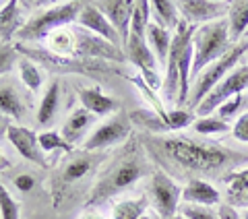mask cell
<instances>
[{"label": "cell", "mask_w": 248, "mask_h": 219, "mask_svg": "<svg viewBox=\"0 0 248 219\" xmlns=\"http://www.w3.org/2000/svg\"><path fill=\"white\" fill-rule=\"evenodd\" d=\"M141 143L155 159L168 166L182 168L195 174H213V172L232 168L242 161L244 155L221 147L217 141H192L182 137H143Z\"/></svg>", "instance_id": "1"}, {"label": "cell", "mask_w": 248, "mask_h": 219, "mask_svg": "<svg viewBox=\"0 0 248 219\" xmlns=\"http://www.w3.org/2000/svg\"><path fill=\"white\" fill-rule=\"evenodd\" d=\"M145 172H147V159L143 153V143H141V139H135V141H130L126 149L116 157V161L108 168V172L91 188L89 199L85 203V209L104 205L108 199H112L118 192L130 188L137 180H141L145 176Z\"/></svg>", "instance_id": "2"}, {"label": "cell", "mask_w": 248, "mask_h": 219, "mask_svg": "<svg viewBox=\"0 0 248 219\" xmlns=\"http://www.w3.org/2000/svg\"><path fill=\"white\" fill-rule=\"evenodd\" d=\"M192 48H195V58H192L190 79H195L209 64L223 58L234 48L230 40L228 21L219 19L213 23H205V25H197V31L192 35Z\"/></svg>", "instance_id": "3"}, {"label": "cell", "mask_w": 248, "mask_h": 219, "mask_svg": "<svg viewBox=\"0 0 248 219\" xmlns=\"http://www.w3.org/2000/svg\"><path fill=\"white\" fill-rule=\"evenodd\" d=\"M83 9V2H62L56 6H50L48 11L42 15H35L33 19H29L25 25L17 31L19 42H42L48 40V35L54 33L56 29H62L71 25L79 19V13Z\"/></svg>", "instance_id": "4"}, {"label": "cell", "mask_w": 248, "mask_h": 219, "mask_svg": "<svg viewBox=\"0 0 248 219\" xmlns=\"http://www.w3.org/2000/svg\"><path fill=\"white\" fill-rule=\"evenodd\" d=\"M19 54H23L27 60H37L42 66L54 73H79V75H93V73H112V75H120L118 68H114L110 62L106 60H81V58H73V56H58L52 54L50 50H40V48H27L23 44L15 46Z\"/></svg>", "instance_id": "5"}, {"label": "cell", "mask_w": 248, "mask_h": 219, "mask_svg": "<svg viewBox=\"0 0 248 219\" xmlns=\"http://www.w3.org/2000/svg\"><path fill=\"white\" fill-rule=\"evenodd\" d=\"M248 52V40L246 42H240V44H236L234 48H232L226 56L223 58H219V60H215L213 64H209L203 73H201L199 77H197V83H195V87H192V95L188 97V110L190 108H197L201 101H203L209 93H211L217 85H219L226 77L234 70L236 66H238V62L244 58V54Z\"/></svg>", "instance_id": "6"}, {"label": "cell", "mask_w": 248, "mask_h": 219, "mask_svg": "<svg viewBox=\"0 0 248 219\" xmlns=\"http://www.w3.org/2000/svg\"><path fill=\"white\" fill-rule=\"evenodd\" d=\"M197 31V25H188L186 21H180V25L176 27L174 37H172V46H170V54H168V62H166V79H164V97L170 104L178 101V91H180V79H178V62L184 48L192 42V35Z\"/></svg>", "instance_id": "7"}, {"label": "cell", "mask_w": 248, "mask_h": 219, "mask_svg": "<svg viewBox=\"0 0 248 219\" xmlns=\"http://www.w3.org/2000/svg\"><path fill=\"white\" fill-rule=\"evenodd\" d=\"M106 159L104 153H95V151H73L68 153V159L64 161L62 170L56 174L54 180V205L60 203V194L64 192L68 184L81 180L83 176H87L89 172L95 170L97 163H102Z\"/></svg>", "instance_id": "8"}, {"label": "cell", "mask_w": 248, "mask_h": 219, "mask_svg": "<svg viewBox=\"0 0 248 219\" xmlns=\"http://www.w3.org/2000/svg\"><path fill=\"white\" fill-rule=\"evenodd\" d=\"M246 89H248V62L246 64H238L226 79L201 101L197 106V114L201 118H207L211 112L219 110V106H223L228 99H232L234 95H240V93H244Z\"/></svg>", "instance_id": "9"}, {"label": "cell", "mask_w": 248, "mask_h": 219, "mask_svg": "<svg viewBox=\"0 0 248 219\" xmlns=\"http://www.w3.org/2000/svg\"><path fill=\"white\" fill-rule=\"evenodd\" d=\"M151 199L161 219H172L178 215V201L182 199V188L164 170H155L151 176Z\"/></svg>", "instance_id": "10"}, {"label": "cell", "mask_w": 248, "mask_h": 219, "mask_svg": "<svg viewBox=\"0 0 248 219\" xmlns=\"http://www.w3.org/2000/svg\"><path fill=\"white\" fill-rule=\"evenodd\" d=\"M130 130H133L130 114L120 110L108 122H104L102 126H97V130L85 143V151H99V149H106V147L118 145L130 137Z\"/></svg>", "instance_id": "11"}, {"label": "cell", "mask_w": 248, "mask_h": 219, "mask_svg": "<svg viewBox=\"0 0 248 219\" xmlns=\"http://www.w3.org/2000/svg\"><path fill=\"white\" fill-rule=\"evenodd\" d=\"M230 2H217V0H182L178 2V11L182 15V21L188 25H205V23L219 21L228 13Z\"/></svg>", "instance_id": "12"}, {"label": "cell", "mask_w": 248, "mask_h": 219, "mask_svg": "<svg viewBox=\"0 0 248 219\" xmlns=\"http://www.w3.org/2000/svg\"><path fill=\"white\" fill-rule=\"evenodd\" d=\"M77 23L81 25V29L89 31V33L97 35V37H102V40H106V42H110L112 46H116V48H122L118 31L112 27V23L106 19V15L97 9L95 2H83V9L79 13Z\"/></svg>", "instance_id": "13"}, {"label": "cell", "mask_w": 248, "mask_h": 219, "mask_svg": "<svg viewBox=\"0 0 248 219\" xmlns=\"http://www.w3.org/2000/svg\"><path fill=\"white\" fill-rule=\"evenodd\" d=\"M6 137L13 143V147L19 151L21 157L29 159L31 163L40 168H48V161H46V155L40 147V141L33 130H29L25 126H19V124H11L9 130H6Z\"/></svg>", "instance_id": "14"}, {"label": "cell", "mask_w": 248, "mask_h": 219, "mask_svg": "<svg viewBox=\"0 0 248 219\" xmlns=\"http://www.w3.org/2000/svg\"><path fill=\"white\" fill-rule=\"evenodd\" d=\"M95 6L106 15V19L112 23V27L118 31L120 42L126 48L128 33H130V21H133L135 2L133 0H108V2H95Z\"/></svg>", "instance_id": "15"}, {"label": "cell", "mask_w": 248, "mask_h": 219, "mask_svg": "<svg viewBox=\"0 0 248 219\" xmlns=\"http://www.w3.org/2000/svg\"><path fill=\"white\" fill-rule=\"evenodd\" d=\"M182 199L186 205H201V207H213L221 201V194L217 192L213 184L207 180L192 178L188 184L182 188Z\"/></svg>", "instance_id": "16"}, {"label": "cell", "mask_w": 248, "mask_h": 219, "mask_svg": "<svg viewBox=\"0 0 248 219\" xmlns=\"http://www.w3.org/2000/svg\"><path fill=\"white\" fill-rule=\"evenodd\" d=\"M79 99L83 108L91 112L93 116H108L116 112V110H120V104L116 101L114 97L106 95L102 93L97 87H85V89H79Z\"/></svg>", "instance_id": "17"}, {"label": "cell", "mask_w": 248, "mask_h": 219, "mask_svg": "<svg viewBox=\"0 0 248 219\" xmlns=\"http://www.w3.org/2000/svg\"><path fill=\"white\" fill-rule=\"evenodd\" d=\"M228 29H230V40L234 46H236V42H240V37L246 35V31H248V0H234V2H230Z\"/></svg>", "instance_id": "18"}, {"label": "cell", "mask_w": 248, "mask_h": 219, "mask_svg": "<svg viewBox=\"0 0 248 219\" xmlns=\"http://www.w3.org/2000/svg\"><path fill=\"white\" fill-rule=\"evenodd\" d=\"M23 25H25V23H23L21 6L17 0H11V2L2 4V9H0V37L9 44Z\"/></svg>", "instance_id": "19"}, {"label": "cell", "mask_w": 248, "mask_h": 219, "mask_svg": "<svg viewBox=\"0 0 248 219\" xmlns=\"http://www.w3.org/2000/svg\"><path fill=\"white\" fill-rule=\"evenodd\" d=\"M147 44H149L151 52L155 54L157 62H168V54H170V46H172V31H168L166 27L157 25V23H149L147 27Z\"/></svg>", "instance_id": "20"}, {"label": "cell", "mask_w": 248, "mask_h": 219, "mask_svg": "<svg viewBox=\"0 0 248 219\" xmlns=\"http://www.w3.org/2000/svg\"><path fill=\"white\" fill-rule=\"evenodd\" d=\"M91 122H93V114L91 112H87L85 108L75 110V112L68 116V120L64 122V126H62V137L73 145L83 137V132L91 126Z\"/></svg>", "instance_id": "21"}, {"label": "cell", "mask_w": 248, "mask_h": 219, "mask_svg": "<svg viewBox=\"0 0 248 219\" xmlns=\"http://www.w3.org/2000/svg\"><path fill=\"white\" fill-rule=\"evenodd\" d=\"M151 15L155 17V23L166 27L168 31H176V27L182 21L178 2H172V0H155V2H151Z\"/></svg>", "instance_id": "22"}, {"label": "cell", "mask_w": 248, "mask_h": 219, "mask_svg": "<svg viewBox=\"0 0 248 219\" xmlns=\"http://www.w3.org/2000/svg\"><path fill=\"white\" fill-rule=\"evenodd\" d=\"M58 101H60V83L52 81V85L48 87V91H46V95L40 104V110H37V122H40L42 126H48V124H52V120L56 118Z\"/></svg>", "instance_id": "23"}, {"label": "cell", "mask_w": 248, "mask_h": 219, "mask_svg": "<svg viewBox=\"0 0 248 219\" xmlns=\"http://www.w3.org/2000/svg\"><path fill=\"white\" fill-rule=\"evenodd\" d=\"M0 114L11 116L15 120H21L25 114V106L13 85H0Z\"/></svg>", "instance_id": "24"}, {"label": "cell", "mask_w": 248, "mask_h": 219, "mask_svg": "<svg viewBox=\"0 0 248 219\" xmlns=\"http://www.w3.org/2000/svg\"><path fill=\"white\" fill-rule=\"evenodd\" d=\"M147 209H149V199L141 194L137 199L120 201L112 209V219H141L147 213Z\"/></svg>", "instance_id": "25"}, {"label": "cell", "mask_w": 248, "mask_h": 219, "mask_svg": "<svg viewBox=\"0 0 248 219\" xmlns=\"http://www.w3.org/2000/svg\"><path fill=\"white\" fill-rule=\"evenodd\" d=\"M130 120L137 122L139 126L151 130L153 135H159V132H168V126L164 124V120L159 118V114L155 112V110H135V112L130 114Z\"/></svg>", "instance_id": "26"}, {"label": "cell", "mask_w": 248, "mask_h": 219, "mask_svg": "<svg viewBox=\"0 0 248 219\" xmlns=\"http://www.w3.org/2000/svg\"><path fill=\"white\" fill-rule=\"evenodd\" d=\"M19 73H21V81L27 85L31 91H37L44 83V73L37 68L33 62L27 60V58H19Z\"/></svg>", "instance_id": "27"}, {"label": "cell", "mask_w": 248, "mask_h": 219, "mask_svg": "<svg viewBox=\"0 0 248 219\" xmlns=\"http://www.w3.org/2000/svg\"><path fill=\"white\" fill-rule=\"evenodd\" d=\"M37 141H40L42 151H64V153H73V145L68 143V141L62 137V135H58L56 130L42 132V135L37 137Z\"/></svg>", "instance_id": "28"}, {"label": "cell", "mask_w": 248, "mask_h": 219, "mask_svg": "<svg viewBox=\"0 0 248 219\" xmlns=\"http://www.w3.org/2000/svg\"><path fill=\"white\" fill-rule=\"evenodd\" d=\"M223 184L228 186L230 197H240V194H246L248 192V168L226 174V176H223Z\"/></svg>", "instance_id": "29"}, {"label": "cell", "mask_w": 248, "mask_h": 219, "mask_svg": "<svg viewBox=\"0 0 248 219\" xmlns=\"http://www.w3.org/2000/svg\"><path fill=\"white\" fill-rule=\"evenodd\" d=\"M195 130L199 132V135H219V132H228L232 130V126L226 122V120H221L219 116L217 118H213V116H207V118H199L195 120Z\"/></svg>", "instance_id": "30"}, {"label": "cell", "mask_w": 248, "mask_h": 219, "mask_svg": "<svg viewBox=\"0 0 248 219\" xmlns=\"http://www.w3.org/2000/svg\"><path fill=\"white\" fill-rule=\"evenodd\" d=\"M192 122H195V116H192V112H188V108H174L166 116V124L170 130H180Z\"/></svg>", "instance_id": "31"}, {"label": "cell", "mask_w": 248, "mask_h": 219, "mask_svg": "<svg viewBox=\"0 0 248 219\" xmlns=\"http://www.w3.org/2000/svg\"><path fill=\"white\" fill-rule=\"evenodd\" d=\"M0 219H19V203L11 197L2 182H0Z\"/></svg>", "instance_id": "32"}, {"label": "cell", "mask_w": 248, "mask_h": 219, "mask_svg": "<svg viewBox=\"0 0 248 219\" xmlns=\"http://www.w3.org/2000/svg\"><path fill=\"white\" fill-rule=\"evenodd\" d=\"M180 215L184 219H219V213L211 207H201V205H184L180 209Z\"/></svg>", "instance_id": "33"}, {"label": "cell", "mask_w": 248, "mask_h": 219, "mask_svg": "<svg viewBox=\"0 0 248 219\" xmlns=\"http://www.w3.org/2000/svg\"><path fill=\"white\" fill-rule=\"evenodd\" d=\"M15 64H19V52H17V48H15V46H9V44L0 46V75L9 73Z\"/></svg>", "instance_id": "34"}, {"label": "cell", "mask_w": 248, "mask_h": 219, "mask_svg": "<svg viewBox=\"0 0 248 219\" xmlns=\"http://www.w3.org/2000/svg\"><path fill=\"white\" fill-rule=\"evenodd\" d=\"M246 104V93H240V95H234L232 99H228L223 106H219V118L221 120H226L228 122V118H232V116H236V112L240 108H242Z\"/></svg>", "instance_id": "35"}, {"label": "cell", "mask_w": 248, "mask_h": 219, "mask_svg": "<svg viewBox=\"0 0 248 219\" xmlns=\"http://www.w3.org/2000/svg\"><path fill=\"white\" fill-rule=\"evenodd\" d=\"M232 135L240 143H248V112H244L232 126Z\"/></svg>", "instance_id": "36"}, {"label": "cell", "mask_w": 248, "mask_h": 219, "mask_svg": "<svg viewBox=\"0 0 248 219\" xmlns=\"http://www.w3.org/2000/svg\"><path fill=\"white\" fill-rule=\"evenodd\" d=\"M15 186H17L21 192H29L35 186V180H33V176H29V174H21V176L15 178Z\"/></svg>", "instance_id": "37"}, {"label": "cell", "mask_w": 248, "mask_h": 219, "mask_svg": "<svg viewBox=\"0 0 248 219\" xmlns=\"http://www.w3.org/2000/svg\"><path fill=\"white\" fill-rule=\"evenodd\" d=\"M219 219H240V215H238V211L232 207V205H221L219 207Z\"/></svg>", "instance_id": "38"}, {"label": "cell", "mask_w": 248, "mask_h": 219, "mask_svg": "<svg viewBox=\"0 0 248 219\" xmlns=\"http://www.w3.org/2000/svg\"><path fill=\"white\" fill-rule=\"evenodd\" d=\"M9 118H4V116H0V137L6 135V130H9Z\"/></svg>", "instance_id": "39"}, {"label": "cell", "mask_w": 248, "mask_h": 219, "mask_svg": "<svg viewBox=\"0 0 248 219\" xmlns=\"http://www.w3.org/2000/svg\"><path fill=\"white\" fill-rule=\"evenodd\" d=\"M6 168H9V159H6L4 155L0 153V170H6Z\"/></svg>", "instance_id": "40"}, {"label": "cell", "mask_w": 248, "mask_h": 219, "mask_svg": "<svg viewBox=\"0 0 248 219\" xmlns=\"http://www.w3.org/2000/svg\"><path fill=\"white\" fill-rule=\"evenodd\" d=\"M141 219H161V217H157V215H155V213H145Z\"/></svg>", "instance_id": "41"}, {"label": "cell", "mask_w": 248, "mask_h": 219, "mask_svg": "<svg viewBox=\"0 0 248 219\" xmlns=\"http://www.w3.org/2000/svg\"><path fill=\"white\" fill-rule=\"evenodd\" d=\"M242 199H244V201H246V203H248V192H246V194H244V197H242Z\"/></svg>", "instance_id": "42"}, {"label": "cell", "mask_w": 248, "mask_h": 219, "mask_svg": "<svg viewBox=\"0 0 248 219\" xmlns=\"http://www.w3.org/2000/svg\"><path fill=\"white\" fill-rule=\"evenodd\" d=\"M172 219H184V217H182V215H176V217H172Z\"/></svg>", "instance_id": "43"}, {"label": "cell", "mask_w": 248, "mask_h": 219, "mask_svg": "<svg viewBox=\"0 0 248 219\" xmlns=\"http://www.w3.org/2000/svg\"><path fill=\"white\" fill-rule=\"evenodd\" d=\"M244 219H248V211H246V213H244Z\"/></svg>", "instance_id": "44"}, {"label": "cell", "mask_w": 248, "mask_h": 219, "mask_svg": "<svg viewBox=\"0 0 248 219\" xmlns=\"http://www.w3.org/2000/svg\"><path fill=\"white\" fill-rule=\"evenodd\" d=\"M246 35H248V31H246Z\"/></svg>", "instance_id": "45"}]
</instances>
